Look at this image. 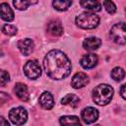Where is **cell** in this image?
Listing matches in <instances>:
<instances>
[{"mask_svg": "<svg viewBox=\"0 0 126 126\" xmlns=\"http://www.w3.org/2000/svg\"><path fill=\"white\" fill-rule=\"evenodd\" d=\"M46 75L52 80H63L71 73V61L67 55L57 49L50 50L43 59Z\"/></svg>", "mask_w": 126, "mask_h": 126, "instance_id": "obj_1", "label": "cell"}, {"mask_svg": "<svg viewBox=\"0 0 126 126\" xmlns=\"http://www.w3.org/2000/svg\"><path fill=\"white\" fill-rule=\"evenodd\" d=\"M113 88L107 84H100L93 91V100L97 105L103 106L110 102L113 96Z\"/></svg>", "mask_w": 126, "mask_h": 126, "instance_id": "obj_2", "label": "cell"}, {"mask_svg": "<svg viewBox=\"0 0 126 126\" xmlns=\"http://www.w3.org/2000/svg\"><path fill=\"white\" fill-rule=\"evenodd\" d=\"M99 18L94 13L84 12L76 17V25L84 30H92L98 26Z\"/></svg>", "mask_w": 126, "mask_h": 126, "instance_id": "obj_3", "label": "cell"}, {"mask_svg": "<svg viewBox=\"0 0 126 126\" xmlns=\"http://www.w3.org/2000/svg\"><path fill=\"white\" fill-rule=\"evenodd\" d=\"M109 35L117 44H126V23H118L111 27Z\"/></svg>", "mask_w": 126, "mask_h": 126, "instance_id": "obj_4", "label": "cell"}, {"mask_svg": "<svg viewBox=\"0 0 126 126\" xmlns=\"http://www.w3.org/2000/svg\"><path fill=\"white\" fill-rule=\"evenodd\" d=\"M9 118L15 125H23L28 119V112L24 107H14L9 112Z\"/></svg>", "mask_w": 126, "mask_h": 126, "instance_id": "obj_5", "label": "cell"}, {"mask_svg": "<svg viewBox=\"0 0 126 126\" xmlns=\"http://www.w3.org/2000/svg\"><path fill=\"white\" fill-rule=\"evenodd\" d=\"M24 73L31 80H35L39 78L41 75V69L38 62L34 59L28 61L24 66Z\"/></svg>", "mask_w": 126, "mask_h": 126, "instance_id": "obj_6", "label": "cell"}, {"mask_svg": "<svg viewBox=\"0 0 126 126\" xmlns=\"http://www.w3.org/2000/svg\"><path fill=\"white\" fill-rule=\"evenodd\" d=\"M82 119L86 124H92L94 122H95L98 118V111L97 109H95L94 107L92 106H88L86 108H84L82 110L81 113Z\"/></svg>", "mask_w": 126, "mask_h": 126, "instance_id": "obj_7", "label": "cell"}, {"mask_svg": "<svg viewBox=\"0 0 126 126\" xmlns=\"http://www.w3.org/2000/svg\"><path fill=\"white\" fill-rule=\"evenodd\" d=\"M89 76L83 72H78L76 73L72 80H71V85L74 89H81L89 84Z\"/></svg>", "mask_w": 126, "mask_h": 126, "instance_id": "obj_8", "label": "cell"}, {"mask_svg": "<svg viewBox=\"0 0 126 126\" xmlns=\"http://www.w3.org/2000/svg\"><path fill=\"white\" fill-rule=\"evenodd\" d=\"M98 61V58L95 54L94 53H88L86 55H84L80 61L81 66L84 69H93L96 66Z\"/></svg>", "mask_w": 126, "mask_h": 126, "instance_id": "obj_9", "label": "cell"}, {"mask_svg": "<svg viewBox=\"0 0 126 126\" xmlns=\"http://www.w3.org/2000/svg\"><path fill=\"white\" fill-rule=\"evenodd\" d=\"M17 45L20 51L22 52V54H24L25 56H29L33 51V48H34V43L31 38L21 39L20 41H18Z\"/></svg>", "mask_w": 126, "mask_h": 126, "instance_id": "obj_10", "label": "cell"}, {"mask_svg": "<svg viewBox=\"0 0 126 126\" xmlns=\"http://www.w3.org/2000/svg\"><path fill=\"white\" fill-rule=\"evenodd\" d=\"M47 32L53 36H60L63 34V27L58 20H51L47 24Z\"/></svg>", "mask_w": 126, "mask_h": 126, "instance_id": "obj_11", "label": "cell"}, {"mask_svg": "<svg viewBox=\"0 0 126 126\" xmlns=\"http://www.w3.org/2000/svg\"><path fill=\"white\" fill-rule=\"evenodd\" d=\"M38 102L40 104V106L44 109H51L54 105V99L52 94L49 92H44L40 94L39 98H38Z\"/></svg>", "mask_w": 126, "mask_h": 126, "instance_id": "obj_12", "label": "cell"}, {"mask_svg": "<svg viewBox=\"0 0 126 126\" xmlns=\"http://www.w3.org/2000/svg\"><path fill=\"white\" fill-rule=\"evenodd\" d=\"M14 92H15L16 95L22 101H28L29 100V98H30L29 90H28V87L25 84H23V83H17L15 85Z\"/></svg>", "mask_w": 126, "mask_h": 126, "instance_id": "obj_13", "label": "cell"}, {"mask_svg": "<svg viewBox=\"0 0 126 126\" xmlns=\"http://www.w3.org/2000/svg\"><path fill=\"white\" fill-rule=\"evenodd\" d=\"M80 5L82 8L91 12H99L101 10V4L97 0H81Z\"/></svg>", "mask_w": 126, "mask_h": 126, "instance_id": "obj_14", "label": "cell"}, {"mask_svg": "<svg viewBox=\"0 0 126 126\" xmlns=\"http://www.w3.org/2000/svg\"><path fill=\"white\" fill-rule=\"evenodd\" d=\"M101 44V40L98 37H94V36H91L88 37L84 40L83 42V47L89 51H93L97 49Z\"/></svg>", "mask_w": 126, "mask_h": 126, "instance_id": "obj_15", "label": "cell"}, {"mask_svg": "<svg viewBox=\"0 0 126 126\" xmlns=\"http://www.w3.org/2000/svg\"><path fill=\"white\" fill-rule=\"evenodd\" d=\"M0 11L2 20L6 22H11L14 20V12L7 3H2L0 5Z\"/></svg>", "mask_w": 126, "mask_h": 126, "instance_id": "obj_16", "label": "cell"}, {"mask_svg": "<svg viewBox=\"0 0 126 126\" xmlns=\"http://www.w3.org/2000/svg\"><path fill=\"white\" fill-rule=\"evenodd\" d=\"M61 103L64 104V105H68V106H71V107H77L80 103V98L76 95V94H69L67 95H65L62 99H61Z\"/></svg>", "mask_w": 126, "mask_h": 126, "instance_id": "obj_17", "label": "cell"}, {"mask_svg": "<svg viewBox=\"0 0 126 126\" xmlns=\"http://www.w3.org/2000/svg\"><path fill=\"white\" fill-rule=\"evenodd\" d=\"M37 1L38 0H13V4L16 9L23 11V10H26L30 6L36 4Z\"/></svg>", "mask_w": 126, "mask_h": 126, "instance_id": "obj_18", "label": "cell"}, {"mask_svg": "<svg viewBox=\"0 0 126 126\" xmlns=\"http://www.w3.org/2000/svg\"><path fill=\"white\" fill-rule=\"evenodd\" d=\"M73 0H53L52 5L57 11H66L72 5Z\"/></svg>", "mask_w": 126, "mask_h": 126, "instance_id": "obj_19", "label": "cell"}, {"mask_svg": "<svg viewBox=\"0 0 126 126\" xmlns=\"http://www.w3.org/2000/svg\"><path fill=\"white\" fill-rule=\"evenodd\" d=\"M60 124L62 125H70V124H76L80 125V120L75 115H65L60 117Z\"/></svg>", "mask_w": 126, "mask_h": 126, "instance_id": "obj_20", "label": "cell"}, {"mask_svg": "<svg viewBox=\"0 0 126 126\" xmlns=\"http://www.w3.org/2000/svg\"><path fill=\"white\" fill-rule=\"evenodd\" d=\"M111 78L116 81V82H119L121 81L124 77H125V71L123 70V68L121 67H114L112 70H111Z\"/></svg>", "mask_w": 126, "mask_h": 126, "instance_id": "obj_21", "label": "cell"}, {"mask_svg": "<svg viewBox=\"0 0 126 126\" xmlns=\"http://www.w3.org/2000/svg\"><path fill=\"white\" fill-rule=\"evenodd\" d=\"M17 28L13 25H4L2 28V32L6 35H15L17 33Z\"/></svg>", "mask_w": 126, "mask_h": 126, "instance_id": "obj_22", "label": "cell"}, {"mask_svg": "<svg viewBox=\"0 0 126 126\" xmlns=\"http://www.w3.org/2000/svg\"><path fill=\"white\" fill-rule=\"evenodd\" d=\"M103 7L106 10L107 13L109 14H114L116 12V5L111 1V0H104L103 1Z\"/></svg>", "mask_w": 126, "mask_h": 126, "instance_id": "obj_23", "label": "cell"}, {"mask_svg": "<svg viewBox=\"0 0 126 126\" xmlns=\"http://www.w3.org/2000/svg\"><path fill=\"white\" fill-rule=\"evenodd\" d=\"M10 80V76L8 74V72H6L5 70H1L0 73V85L1 87H4Z\"/></svg>", "mask_w": 126, "mask_h": 126, "instance_id": "obj_24", "label": "cell"}, {"mask_svg": "<svg viewBox=\"0 0 126 126\" xmlns=\"http://www.w3.org/2000/svg\"><path fill=\"white\" fill-rule=\"evenodd\" d=\"M120 95L123 99H126V83L124 85H122V87L120 89Z\"/></svg>", "mask_w": 126, "mask_h": 126, "instance_id": "obj_25", "label": "cell"}, {"mask_svg": "<svg viewBox=\"0 0 126 126\" xmlns=\"http://www.w3.org/2000/svg\"><path fill=\"white\" fill-rule=\"evenodd\" d=\"M0 125H7V126H9V123H8V121H6L5 120V118L4 117H0Z\"/></svg>", "mask_w": 126, "mask_h": 126, "instance_id": "obj_26", "label": "cell"}, {"mask_svg": "<svg viewBox=\"0 0 126 126\" xmlns=\"http://www.w3.org/2000/svg\"><path fill=\"white\" fill-rule=\"evenodd\" d=\"M125 13H126V9H125Z\"/></svg>", "mask_w": 126, "mask_h": 126, "instance_id": "obj_27", "label": "cell"}]
</instances>
